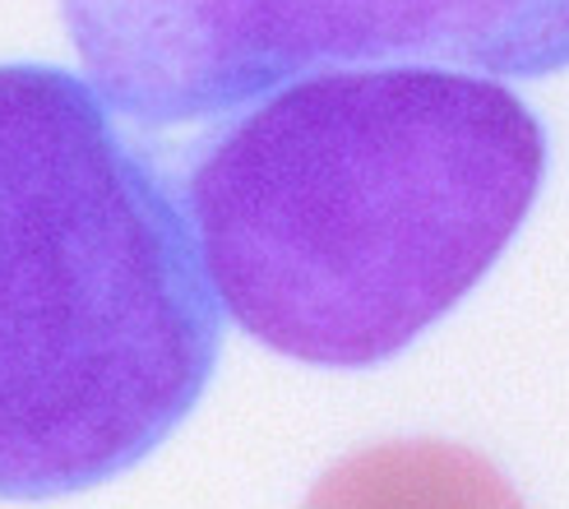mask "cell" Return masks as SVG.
Segmentation results:
<instances>
[{
    "label": "cell",
    "mask_w": 569,
    "mask_h": 509,
    "mask_svg": "<svg viewBox=\"0 0 569 509\" xmlns=\"http://www.w3.org/2000/svg\"><path fill=\"white\" fill-rule=\"evenodd\" d=\"M186 149L177 200L222 316L306 366H380L445 320L547 177V134L500 74L333 66Z\"/></svg>",
    "instance_id": "cell-1"
},
{
    "label": "cell",
    "mask_w": 569,
    "mask_h": 509,
    "mask_svg": "<svg viewBox=\"0 0 569 509\" xmlns=\"http://www.w3.org/2000/svg\"><path fill=\"white\" fill-rule=\"evenodd\" d=\"M130 126L89 70L0 66V500L130 472L213 380L222 306Z\"/></svg>",
    "instance_id": "cell-2"
},
{
    "label": "cell",
    "mask_w": 569,
    "mask_h": 509,
    "mask_svg": "<svg viewBox=\"0 0 569 509\" xmlns=\"http://www.w3.org/2000/svg\"><path fill=\"white\" fill-rule=\"evenodd\" d=\"M66 33L139 130L194 126L333 66L556 74L569 0H61Z\"/></svg>",
    "instance_id": "cell-3"
}]
</instances>
